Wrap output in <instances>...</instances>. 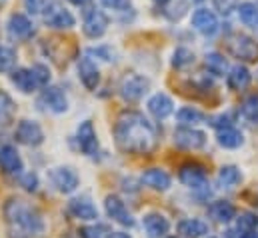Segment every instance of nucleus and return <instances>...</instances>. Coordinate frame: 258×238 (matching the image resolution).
I'll return each mask as SVG.
<instances>
[{
	"label": "nucleus",
	"mask_w": 258,
	"mask_h": 238,
	"mask_svg": "<svg viewBox=\"0 0 258 238\" xmlns=\"http://www.w3.org/2000/svg\"><path fill=\"white\" fill-rule=\"evenodd\" d=\"M114 140L122 152L146 156L158 146V130L142 112L124 110L114 124Z\"/></svg>",
	"instance_id": "nucleus-1"
},
{
	"label": "nucleus",
	"mask_w": 258,
	"mask_h": 238,
	"mask_svg": "<svg viewBox=\"0 0 258 238\" xmlns=\"http://www.w3.org/2000/svg\"><path fill=\"white\" fill-rule=\"evenodd\" d=\"M8 238H36L44 232V218L36 206L22 198H10L4 204Z\"/></svg>",
	"instance_id": "nucleus-2"
},
{
	"label": "nucleus",
	"mask_w": 258,
	"mask_h": 238,
	"mask_svg": "<svg viewBox=\"0 0 258 238\" xmlns=\"http://www.w3.org/2000/svg\"><path fill=\"white\" fill-rule=\"evenodd\" d=\"M228 50L234 58L244 60V62L258 60V42L246 34H232L228 38Z\"/></svg>",
	"instance_id": "nucleus-3"
},
{
	"label": "nucleus",
	"mask_w": 258,
	"mask_h": 238,
	"mask_svg": "<svg viewBox=\"0 0 258 238\" xmlns=\"http://www.w3.org/2000/svg\"><path fill=\"white\" fill-rule=\"evenodd\" d=\"M38 104L46 112H52V114H62L68 110V98L58 86H44V90L38 98Z\"/></svg>",
	"instance_id": "nucleus-4"
},
{
	"label": "nucleus",
	"mask_w": 258,
	"mask_h": 238,
	"mask_svg": "<svg viewBox=\"0 0 258 238\" xmlns=\"http://www.w3.org/2000/svg\"><path fill=\"white\" fill-rule=\"evenodd\" d=\"M148 88H150L148 78H144L140 74H128L120 82V94L128 102H138L148 92Z\"/></svg>",
	"instance_id": "nucleus-5"
},
{
	"label": "nucleus",
	"mask_w": 258,
	"mask_h": 238,
	"mask_svg": "<svg viewBox=\"0 0 258 238\" xmlns=\"http://www.w3.org/2000/svg\"><path fill=\"white\" fill-rule=\"evenodd\" d=\"M14 138H16V142H20L24 146H38L44 142V132H42L40 124L34 120H20L14 130Z\"/></svg>",
	"instance_id": "nucleus-6"
},
{
	"label": "nucleus",
	"mask_w": 258,
	"mask_h": 238,
	"mask_svg": "<svg viewBox=\"0 0 258 238\" xmlns=\"http://www.w3.org/2000/svg\"><path fill=\"white\" fill-rule=\"evenodd\" d=\"M42 18L46 22V26L56 28V30H66L74 26V16L66 10L64 6L56 4V2H48L46 10L42 12Z\"/></svg>",
	"instance_id": "nucleus-7"
},
{
	"label": "nucleus",
	"mask_w": 258,
	"mask_h": 238,
	"mask_svg": "<svg viewBox=\"0 0 258 238\" xmlns=\"http://www.w3.org/2000/svg\"><path fill=\"white\" fill-rule=\"evenodd\" d=\"M174 144L184 150H200L206 144V134L192 126H180L174 130Z\"/></svg>",
	"instance_id": "nucleus-8"
},
{
	"label": "nucleus",
	"mask_w": 258,
	"mask_h": 238,
	"mask_svg": "<svg viewBox=\"0 0 258 238\" xmlns=\"http://www.w3.org/2000/svg\"><path fill=\"white\" fill-rule=\"evenodd\" d=\"M48 178H50V182H52V186H54L58 192H62V194H70V192H74V190L78 188V184H80L78 174H76L70 166H58V168H52V170L48 172Z\"/></svg>",
	"instance_id": "nucleus-9"
},
{
	"label": "nucleus",
	"mask_w": 258,
	"mask_h": 238,
	"mask_svg": "<svg viewBox=\"0 0 258 238\" xmlns=\"http://www.w3.org/2000/svg\"><path fill=\"white\" fill-rule=\"evenodd\" d=\"M104 210H106V214H108L114 222H118V224H122V226H134V216L130 214V210L126 208V204L122 202L120 196H116V194L106 196V200H104Z\"/></svg>",
	"instance_id": "nucleus-10"
},
{
	"label": "nucleus",
	"mask_w": 258,
	"mask_h": 238,
	"mask_svg": "<svg viewBox=\"0 0 258 238\" xmlns=\"http://www.w3.org/2000/svg\"><path fill=\"white\" fill-rule=\"evenodd\" d=\"M178 178H180V182L184 186L194 188V190L204 188L206 186V180H208L206 178V168L202 164H198V162H186V164H182L178 168Z\"/></svg>",
	"instance_id": "nucleus-11"
},
{
	"label": "nucleus",
	"mask_w": 258,
	"mask_h": 238,
	"mask_svg": "<svg viewBox=\"0 0 258 238\" xmlns=\"http://www.w3.org/2000/svg\"><path fill=\"white\" fill-rule=\"evenodd\" d=\"M76 142H78V148L82 150V154H86V156H94L98 152V138H96V130L90 120L80 122L78 130H76Z\"/></svg>",
	"instance_id": "nucleus-12"
},
{
	"label": "nucleus",
	"mask_w": 258,
	"mask_h": 238,
	"mask_svg": "<svg viewBox=\"0 0 258 238\" xmlns=\"http://www.w3.org/2000/svg\"><path fill=\"white\" fill-rule=\"evenodd\" d=\"M190 22H192L194 30H198L204 36H214L218 32V18L208 8H196L192 12Z\"/></svg>",
	"instance_id": "nucleus-13"
},
{
	"label": "nucleus",
	"mask_w": 258,
	"mask_h": 238,
	"mask_svg": "<svg viewBox=\"0 0 258 238\" xmlns=\"http://www.w3.org/2000/svg\"><path fill=\"white\" fill-rule=\"evenodd\" d=\"M108 28V16L102 10H90L84 16L82 30L88 38H100Z\"/></svg>",
	"instance_id": "nucleus-14"
},
{
	"label": "nucleus",
	"mask_w": 258,
	"mask_h": 238,
	"mask_svg": "<svg viewBox=\"0 0 258 238\" xmlns=\"http://www.w3.org/2000/svg\"><path fill=\"white\" fill-rule=\"evenodd\" d=\"M68 214L76 220H96L98 210L88 196H76L68 202Z\"/></svg>",
	"instance_id": "nucleus-15"
},
{
	"label": "nucleus",
	"mask_w": 258,
	"mask_h": 238,
	"mask_svg": "<svg viewBox=\"0 0 258 238\" xmlns=\"http://www.w3.org/2000/svg\"><path fill=\"white\" fill-rule=\"evenodd\" d=\"M0 168L4 174H22V158L18 154V150L12 144H2L0 146Z\"/></svg>",
	"instance_id": "nucleus-16"
},
{
	"label": "nucleus",
	"mask_w": 258,
	"mask_h": 238,
	"mask_svg": "<svg viewBox=\"0 0 258 238\" xmlns=\"http://www.w3.org/2000/svg\"><path fill=\"white\" fill-rule=\"evenodd\" d=\"M8 34L16 40H28L34 36V24L28 16L16 12L8 18Z\"/></svg>",
	"instance_id": "nucleus-17"
},
{
	"label": "nucleus",
	"mask_w": 258,
	"mask_h": 238,
	"mask_svg": "<svg viewBox=\"0 0 258 238\" xmlns=\"http://www.w3.org/2000/svg\"><path fill=\"white\" fill-rule=\"evenodd\" d=\"M142 226L150 238H162L170 230V220L160 212H148L142 218Z\"/></svg>",
	"instance_id": "nucleus-18"
},
{
	"label": "nucleus",
	"mask_w": 258,
	"mask_h": 238,
	"mask_svg": "<svg viewBox=\"0 0 258 238\" xmlns=\"http://www.w3.org/2000/svg\"><path fill=\"white\" fill-rule=\"evenodd\" d=\"M78 78L88 90H96V86L100 82V72H98V66L92 62V58L82 56L78 60Z\"/></svg>",
	"instance_id": "nucleus-19"
},
{
	"label": "nucleus",
	"mask_w": 258,
	"mask_h": 238,
	"mask_svg": "<svg viewBox=\"0 0 258 238\" xmlns=\"http://www.w3.org/2000/svg\"><path fill=\"white\" fill-rule=\"evenodd\" d=\"M174 110V102L168 94L164 92H156L150 100H148V112L156 120H164L166 116H170Z\"/></svg>",
	"instance_id": "nucleus-20"
},
{
	"label": "nucleus",
	"mask_w": 258,
	"mask_h": 238,
	"mask_svg": "<svg viewBox=\"0 0 258 238\" xmlns=\"http://www.w3.org/2000/svg\"><path fill=\"white\" fill-rule=\"evenodd\" d=\"M10 82L20 92H24V94H30V92H34L38 88V82H36V78H34L30 68H16V70H12L10 72Z\"/></svg>",
	"instance_id": "nucleus-21"
},
{
	"label": "nucleus",
	"mask_w": 258,
	"mask_h": 238,
	"mask_svg": "<svg viewBox=\"0 0 258 238\" xmlns=\"http://www.w3.org/2000/svg\"><path fill=\"white\" fill-rule=\"evenodd\" d=\"M142 182H144L146 186H150L152 190L164 192V190L170 188L172 178H170V174H168L166 170H162V168H148V170L142 172Z\"/></svg>",
	"instance_id": "nucleus-22"
},
{
	"label": "nucleus",
	"mask_w": 258,
	"mask_h": 238,
	"mask_svg": "<svg viewBox=\"0 0 258 238\" xmlns=\"http://www.w3.org/2000/svg\"><path fill=\"white\" fill-rule=\"evenodd\" d=\"M250 80H252V74H250V70H248L246 66H242V64L232 66L230 72H228V78H226L228 88H230V90H236V92L246 90V88L250 86Z\"/></svg>",
	"instance_id": "nucleus-23"
},
{
	"label": "nucleus",
	"mask_w": 258,
	"mask_h": 238,
	"mask_svg": "<svg viewBox=\"0 0 258 238\" xmlns=\"http://www.w3.org/2000/svg\"><path fill=\"white\" fill-rule=\"evenodd\" d=\"M216 140H218V144L222 146V148H238V146H242L244 144V136H242V132L240 130H236L234 126H222V128H218V132H216Z\"/></svg>",
	"instance_id": "nucleus-24"
},
{
	"label": "nucleus",
	"mask_w": 258,
	"mask_h": 238,
	"mask_svg": "<svg viewBox=\"0 0 258 238\" xmlns=\"http://www.w3.org/2000/svg\"><path fill=\"white\" fill-rule=\"evenodd\" d=\"M208 212L220 224H226V222H230L236 216V208L228 200H216V202H212L210 208H208Z\"/></svg>",
	"instance_id": "nucleus-25"
},
{
	"label": "nucleus",
	"mask_w": 258,
	"mask_h": 238,
	"mask_svg": "<svg viewBox=\"0 0 258 238\" xmlns=\"http://www.w3.org/2000/svg\"><path fill=\"white\" fill-rule=\"evenodd\" d=\"M178 232L184 238H202L208 234V224L200 218H186L178 224Z\"/></svg>",
	"instance_id": "nucleus-26"
},
{
	"label": "nucleus",
	"mask_w": 258,
	"mask_h": 238,
	"mask_svg": "<svg viewBox=\"0 0 258 238\" xmlns=\"http://www.w3.org/2000/svg\"><path fill=\"white\" fill-rule=\"evenodd\" d=\"M16 114V104L12 100V96L4 90H0V126H8Z\"/></svg>",
	"instance_id": "nucleus-27"
},
{
	"label": "nucleus",
	"mask_w": 258,
	"mask_h": 238,
	"mask_svg": "<svg viewBox=\"0 0 258 238\" xmlns=\"http://www.w3.org/2000/svg\"><path fill=\"white\" fill-rule=\"evenodd\" d=\"M238 18L244 26L258 28V6L254 2H242L238 6Z\"/></svg>",
	"instance_id": "nucleus-28"
},
{
	"label": "nucleus",
	"mask_w": 258,
	"mask_h": 238,
	"mask_svg": "<svg viewBox=\"0 0 258 238\" xmlns=\"http://www.w3.org/2000/svg\"><path fill=\"white\" fill-rule=\"evenodd\" d=\"M240 180H242L240 170H238L236 166H232V164L222 166V168L218 170V184H220L222 188H234Z\"/></svg>",
	"instance_id": "nucleus-29"
},
{
	"label": "nucleus",
	"mask_w": 258,
	"mask_h": 238,
	"mask_svg": "<svg viewBox=\"0 0 258 238\" xmlns=\"http://www.w3.org/2000/svg\"><path fill=\"white\" fill-rule=\"evenodd\" d=\"M204 64H206L208 72L214 74V76H224V74H226V68H228V66H226V58H224L222 54H218V52L206 54Z\"/></svg>",
	"instance_id": "nucleus-30"
},
{
	"label": "nucleus",
	"mask_w": 258,
	"mask_h": 238,
	"mask_svg": "<svg viewBox=\"0 0 258 238\" xmlns=\"http://www.w3.org/2000/svg\"><path fill=\"white\" fill-rule=\"evenodd\" d=\"M258 228V214L254 212H240L238 218H236V230L238 232H256Z\"/></svg>",
	"instance_id": "nucleus-31"
},
{
	"label": "nucleus",
	"mask_w": 258,
	"mask_h": 238,
	"mask_svg": "<svg viewBox=\"0 0 258 238\" xmlns=\"http://www.w3.org/2000/svg\"><path fill=\"white\" fill-rule=\"evenodd\" d=\"M176 118H178V122H180L182 126H192V124L202 122L206 116H204L200 110L192 108V106H184V108H180V110L176 112Z\"/></svg>",
	"instance_id": "nucleus-32"
},
{
	"label": "nucleus",
	"mask_w": 258,
	"mask_h": 238,
	"mask_svg": "<svg viewBox=\"0 0 258 238\" xmlns=\"http://www.w3.org/2000/svg\"><path fill=\"white\" fill-rule=\"evenodd\" d=\"M190 64H194L192 50H188V48H184V46H180V48L174 50V54H172V66H174V68L182 70V68H188Z\"/></svg>",
	"instance_id": "nucleus-33"
},
{
	"label": "nucleus",
	"mask_w": 258,
	"mask_h": 238,
	"mask_svg": "<svg viewBox=\"0 0 258 238\" xmlns=\"http://www.w3.org/2000/svg\"><path fill=\"white\" fill-rule=\"evenodd\" d=\"M240 112H242V116L246 120L258 122V92L244 98V102H242V106H240Z\"/></svg>",
	"instance_id": "nucleus-34"
},
{
	"label": "nucleus",
	"mask_w": 258,
	"mask_h": 238,
	"mask_svg": "<svg viewBox=\"0 0 258 238\" xmlns=\"http://www.w3.org/2000/svg\"><path fill=\"white\" fill-rule=\"evenodd\" d=\"M16 66V52L10 46H0V72H12Z\"/></svg>",
	"instance_id": "nucleus-35"
},
{
	"label": "nucleus",
	"mask_w": 258,
	"mask_h": 238,
	"mask_svg": "<svg viewBox=\"0 0 258 238\" xmlns=\"http://www.w3.org/2000/svg\"><path fill=\"white\" fill-rule=\"evenodd\" d=\"M78 234L80 238H108L110 228L106 224H92V226H82Z\"/></svg>",
	"instance_id": "nucleus-36"
},
{
	"label": "nucleus",
	"mask_w": 258,
	"mask_h": 238,
	"mask_svg": "<svg viewBox=\"0 0 258 238\" xmlns=\"http://www.w3.org/2000/svg\"><path fill=\"white\" fill-rule=\"evenodd\" d=\"M30 70H32L36 82H38V88L48 86V82H50V70H48V66H44V64H34Z\"/></svg>",
	"instance_id": "nucleus-37"
},
{
	"label": "nucleus",
	"mask_w": 258,
	"mask_h": 238,
	"mask_svg": "<svg viewBox=\"0 0 258 238\" xmlns=\"http://www.w3.org/2000/svg\"><path fill=\"white\" fill-rule=\"evenodd\" d=\"M24 6L30 14H42L48 6V0H24Z\"/></svg>",
	"instance_id": "nucleus-38"
},
{
	"label": "nucleus",
	"mask_w": 258,
	"mask_h": 238,
	"mask_svg": "<svg viewBox=\"0 0 258 238\" xmlns=\"http://www.w3.org/2000/svg\"><path fill=\"white\" fill-rule=\"evenodd\" d=\"M20 184H22L28 192H36V190H38V176L32 174V172H26V174H22Z\"/></svg>",
	"instance_id": "nucleus-39"
},
{
	"label": "nucleus",
	"mask_w": 258,
	"mask_h": 238,
	"mask_svg": "<svg viewBox=\"0 0 258 238\" xmlns=\"http://www.w3.org/2000/svg\"><path fill=\"white\" fill-rule=\"evenodd\" d=\"M86 54H88V56H100V58L106 60V62H110V60H112V52H110V48H106V46L90 48V50H86Z\"/></svg>",
	"instance_id": "nucleus-40"
},
{
	"label": "nucleus",
	"mask_w": 258,
	"mask_h": 238,
	"mask_svg": "<svg viewBox=\"0 0 258 238\" xmlns=\"http://www.w3.org/2000/svg\"><path fill=\"white\" fill-rule=\"evenodd\" d=\"M100 2L112 10H126L130 6V0H100Z\"/></svg>",
	"instance_id": "nucleus-41"
},
{
	"label": "nucleus",
	"mask_w": 258,
	"mask_h": 238,
	"mask_svg": "<svg viewBox=\"0 0 258 238\" xmlns=\"http://www.w3.org/2000/svg\"><path fill=\"white\" fill-rule=\"evenodd\" d=\"M214 6H216V10H218V12L228 14V12L236 6V0H214Z\"/></svg>",
	"instance_id": "nucleus-42"
},
{
	"label": "nucleus",
	"mask_w": 258,
	"mask_h": 238,
	"mask_svg": "<svg viewBox=\"0 0 258 238\" xmlns=\"http://www.w3.org/2000/svg\"><path fill=\"white\" fill-rule=\"evenodd\" d=\"M70 2H72L74 6H80V8H82V6H88L92 0H70Z\"/></svg>",
	"instance_id": "nucleus-43"
},
{
	"label": "nucleus",
	"mask_w": 258,
	"mask_h": 238,
	"mask_svg": "<svg viewBox=\"0 0 258 238\" xmlns=\"http://www.w3.org/2000/svg\"><path fill=\"white\" fill-rule=\"evenodd\" d=\"M108 238H130L128 234H124V232H110Z\"/></svg>",
	"instance_id": "nucleus-44"
},
{
	"label": "nucleus",
	"mask_w": 258,
	"mask_h": 238,
	"mask_svg": "<svg viewBox=\"0 0 258 238\" xmlns=\"http://www.w3.org/2000/svg\"><path fill=\"white\" fill-rule=\"evenodd\" d=\"M238 238H258V236H256V232H240Z\"/></svg>",
	"instance_id": "nucleus-45"
},
{
	"label": "nucleus",
	"mask_w": 258,
	"mask_h": 238,
	"mask_svg": "<svg viewBox=\"0 0 258 238\" xmlns=\"http://www.w3.org/2000/svg\"><path fill=\"white\" fill-rule=\"evenodd\" d=\"M156 4H166V2H170V0H154Z\"/></svg>",
	"instance_id": "nucleus-46"
},
{
	"label": "nucleus",
	"mask_w": 258,
	"mask_h": 238,
	"mask_svg": "<svg viewBox=\"0 0 258 238\" xmlns=\"http://www.w3.org/2000/svg\"><path fill=\"white\" fill-rule=\"evenodd\" d=\"M194 2H202V0H194Z\"/></svg>",
	"instance_id": "nucleus-47"
},
{
	"label": "nucleus",
	"mask_w": 258,
	"mask_h": 238,
	"mask_svg": "<svg viewBox=\"0 0 258 238\" xmlns=\"http://www.w3.org/2000/svg\"><path fill=\"white\" fill-rule=\"evenodd\" d=\"M168 238H174V236H168Z\"/></svg>",
	"instance_id": "nucleus-48"
}]
</instances>
